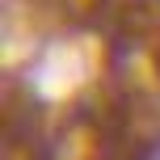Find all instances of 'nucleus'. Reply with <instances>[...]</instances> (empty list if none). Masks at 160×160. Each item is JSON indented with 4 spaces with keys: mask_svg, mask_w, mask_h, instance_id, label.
I'll use <instances>...</instances> for the list:
<instances>
[{
    "mask_svg": "<svg viewBox=\"0 0 160 160\" xmlns=\"http://www.w3.org/2000/svg\"><path fill=\"white\" fill-rule=\"evenodd\" d=\"M131 160H160V135L152 139V143H143V148H139V152L131 156Z\"/></svg>",
    "mask_w": 160,
    "mask_h": 160,
    "instance_id": "obj_1",
    "label": "nucleus"
}]
</instances>
